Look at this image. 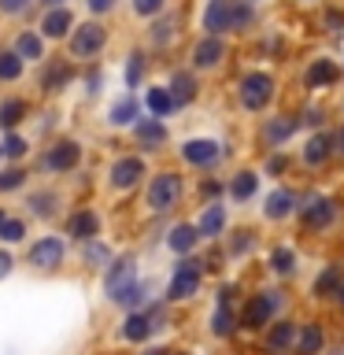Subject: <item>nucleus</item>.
I'll return each mask as SVG.
<instances>
[{"label":"nucleus","mask_w":344,"mask_h":355,"mask_svg":"<svg viewBox=\"0 0 344 355\" xmlns=\"http://www.w3.org/2000/svg\"><path fill=\"white\" fill-rule=\"evenodd\" d=\"M326 26H329V33H341L344 30V11H326Z\"/></svg>","instance_id":"51"},{"label":"nucleus","mask_w":344,"mask_h":355,"mask_svg":"<svg viewBox=\"0 0 344 355\" xmlns=\"http://www.w3.org/2000/svg\"><path fill=\"white\" fill-rule=\"evenodd\" d=\"M30 237V226L22 215H8L4 207H0V244L4 248H15V244H22Z\"/></svg>","instance_id":"37"},{"label":"nucleus","mask_w":344,"mask_h":355,"mask_svg":"<svg viewBox=\"0 0 344 355\" xmlns=\"http://www.w3.org/2000/svg\"><path fill=\"white\" fill-rule=\"evenodd\" d=\"M133 144H137L141 152H160L166 141H171V130H166V122L163 119H137L133 122Z\"/></svg>","instance_id":"21"},{"label":"nucleus","mask_w":344,"mask_h":355,"mask_svg":"<svg viewBox=\"0 0 344 355\" xmlns=\"http://www.w3.org/2000/svg\"><path fill=\"white\" fill-rule=\"evenodd\" d=\"M222 155H226V144L218 137H185L178 144V159L185 166H193V171H215L222 163Z\"/></svg>","instance_id":"11"},{"label":"nucleus","mask_w":344,"mask_h":355,"mask_svg":"<svg viewBox=\"0 0 344 355\" xmlns=\"http://www.w3.org/2000/svg\"><path fill=\"white\" fill-rule=\"evenodd\" d=\"M326 352V326L318 318L296 322V340H293V355H322Z\"/></svg>","instance_id":"23"},{"label":"nucleus","mask_w":344,"mask_h":355,"mask_svg":"<svg viewBox=\"0 0 344 355\" xmlns=\"http://www.w3.org/2000/svg\"><path fill=\"white\" fill-rule=\"evenodd\" d=\"M141 104H144V111H148L152 119H171L178 111V104H174V96H171V89H166V85H148Z\"/></svg>","instance_id":"33"},{"label":"nucleus","mask_w":344,"mask_h":355,"mask_svg":"<svg viewBox=\"0 0 344 355\" xmlns=\"http://www.w3.org/2000/svg\"><path fill=\"white\" fill-rule=\"evenodd\" d=\"M82 155H85V148L78 137H55L41 152V171L44 174H74L82 166Z\"/></svg>","instance_id":"12"},{"label":"nucleus","mask_w":344,"mask_h":355,"mask_svg":"<svg viewBox=\"0 0 344 355\" xmlns=\"http://www.w3.org/2000/svg\"><path fill=\"white\" fill-rule=\"evenodd\" d=\"M222 241H226V259H244V255H252L255 248H259V233H255L252 226L233 230L230 237H222Z\"/></svg>","instance_id":"35"},{"label":"nucleus","mask_w":344,"mask_h":355,"mask_svg":"<svg viewBox=\"0 0 344 355\" xmlns=\"http://www.w3.org/2000/svg\"><path fill=\"white\" fill-rule=\"evenodd\" d=\"M293 218L300 222V230H307V233H329L341 222V200L329 196V193H304Z\"/></svg>","instance_id":"7"},{"label":"nucleus","mask_w":344,"mask_h":355,"mask_svg":"<svg viewBox=\"0 0 344 355\" xmlns=\"http://www.w3.org/2000/svg\"><path fill=\"white\" fill-rule=\"evenodd\" d=\"M193 226L200 233V244H215L230 233V207L222 204V200H207L204 207H200V215L193 218Z\"/></svg>","instance_id":"15"},{"label":"nucleus","mask_w":344,"mask_h":355,"mask_svg":"<svg viewBox=\"0 0 344 355\" xmlns=\"http://www.w3.org/2000/svg\"><path fill=\"white\" fill-rule=\"evenodd\" d=\"M300 270V252L293 248V244H285V241H277L266 248V274L277 277V282H289V277H296Z\"/></svg>","instance_id":"19"},{"label":"nucleus","mask_w":344,"mask_h":355,"mask_svg":"<svg viewBox=\"0 0 344 355\" xmlns=\"http://www.w3.org/2000/svg\"><path fill=\"white\" fill-rule=\"evenodd\" d=\"M74 30V11L71 8H49L41 19V37L44 41H63Z\"/></svg>","instance_id":"30"},{"label":"nucleus","mask_w":344,"mask_h":355,"mask_svg":"<svg viewBox=\"0 0 344 355\" xmlns=\"http://www.w3.org/2000/svg\"><path fill=\"white\" fill-rule=\"evenodd\" d=\"M108 44V26L104 22H82V26L71 30V55L74 60H96Z\"/></svg>","instance_id":"16"},{"label":"nucleus","mask_w":344,"mask_h":355,"mask_svg":"<svg viewBox=\"0 0 344 355\" xmlns=\"http://www.w3.org/2000/svg\"><path fill=\"white\" fill-rule=\"evenodd\" d=\"M67 252H71V244L63 233H41L37 241L26 244V266L33 274H60L67 266Z\"/></svg>","instance_id":"9"},{"label":"nucleus","mask_w":344,"mask_h":355,"mask_svg":"<svg viewBox=\"0 0 344 355\" xmlns=\"http://www.w3.org/2000/svg\"><path fill=\"white\" fill-rule=\"evenodd\" d=\"M293 340H296V322L293 318H274L270 326L263 329V348L270 352V355H285V352H293Z\"/></svg>","instance_id":"25"},{"label":"nucleus","mask_w":344,"mask_h":355,"mask_svg":"<svg viewBox=\"0 0 344 355\" xmlns=\"http://www.w3.org/2000/svg\"><path fill=\"white\" fill-rule=\"evenodd\" d=\"M44 8H67V0H41Z\"/></svg>","instance_id":"57"},{"label":"nucleus","mask_w":344,"mask_h":355,"mask_svg":"<svg viewBox=\"0 0 344 355\" xmlns=\"http://www.w3.org/2000/svg\"><path fill=\"white\" fill-rule=\"evenodd\" d=\"M222 193H226V182H211V178L200 182V196H204V204H207V200H222Z\"/></svg>","instance_id":"47"},{"label":"nucleus","mask_w":344,"mask_h":355,"mask_svg":"<svg viewBox=\"0 0 344 355\" xmlns=\"http://www.w3.org/2000/svg\"><path fill=\"white\" fill-rule=\"evenodd\" d=\"M244 4H255V0H244Z\"/></svg>","instance_id":"59"},{"label":"nucleus","mask_w":344,"mask_h":355,"mask_svg":"<svg viewBox=\"0 0 344 355\" xmlns=\"http://www.w3.org/2000/svg\"><path fill=\"white\" fill-rule=\"evenodd\" d=\"M30 185V171L22 163H8L0 166V196H11V193H22Z\"/></svg>","instance_id":"40"},{"label":"nucleus","mask_w":344,"mask_h":355,"mask_svg":"<svg viewBox=\"0 0 344 355\" xmlns=\"http://www.w3.org/2000/svg\"><path fill=\"white\" fill-rule=\"evenodd\" d=\"M141 277H144V274H141L137 252H115V255H111V263L100 270V288H104V300H108L111 307L122 311Z\"/></svg>","instance_id":"2"},{"label":"nucleus","mask_w":344,"mask_h":355,"mask_svg":"<svg viewBox=\"0 0 344 355\" xmlns=\"http://www.w3.org/2000/svg\"><path fill=\"white\" fill-rule=\"evenodd\" d=\"M163 11H166V0H133V15H141V19H155Z\"/></svg>","instance_id":"46"},{"label":"nucleus","mask_w":344,"mask_h":355,"mask_svg":"<svg viewBox=\"0 0 344 355\" xmlns=\"http://www.w3.org/2000/svg\"><path fill=\"white\" fill-rule=\"evenodd\" d=\"M237 307H241V285L233 282H222L218 293H215V307L207 315V333L215 340H230L237 337Z\"/></svg>","instance_id":"8"},{"label":"nucleus","mask_w":344,"mask_h":355,"mask_svg":"<svg viewBox=\"0 0 344 355\" xmlns=\"http://www.w3.org/2000/svg\"><path fill=\"white\" fill-rule=\"evenodd\" d=\"M144 178H148V163H144L141 152L119 155V159L108 166V185L115 189V193H133L137 185H144Z\"/></svg>","instance_id":"13"},{"label":"nucleus","mask_w":344,"mask_h":355,"mask_svg":"<svg viewBox=\"0 0 344 355\" xmlns=\"http://www.w3.org/2000/svg\"><path fill=\"white\" fill-rule=\"evenodd\" d=\"M300 130V119H293V115H270L263 122V130H259V137H263V144L266 148H285L289 141H293V133Z\"/></svg>","instance_id":"26"},{"label":"nucleus","mask_w":344,"mask_h":355,"mask_svg":"<svg viewBox=\"0 0 344 355\" xmlns=\"http://www.w3.org/2000/svg\"><path fill=\"white\" fill-rule=\"evenodd\" d=\"M78 248H82V263L89 266V270H104V266L111 263V255H115V248H111L104 237H93L85 244H78Z\"/></svg>","instance_id":"38"},{"label":"nucleus","mask_w":344,"mask_h":355,"mask_svg":"<svg viewBox=\"0 0 344 355\" xmlns=\"http://www.w3.org/2000/svg\"><path fill=\"white\" fill-rule=\"evenodd\" d=\"M166 252L174 255V259H182V255H196L200 248V233L193 226V218H178L171 222V230H166Z\"/></svg>","instance_id":"20"},{"label":"nucleus","mask_w":344,"mask_h":355,"mask_svg":"<svg viewBox=\"0 0 344 355\" xmlns=\"http://www.w3.org/2000/svg\"><path fill=\"white\" fill-rule=\"evenodd\" d=\"M337 78H341L337 60H329V55H318V60L307 63L304 85H307V89H333V85H337Z\"/></svg>","instance_id":"28"},{"label":"nucleus","mask_w":344,"mask_h":355,"mask_svg":"<svg viewBox=\"0 0 344 355\" xmlns=\"http://www.w3.org/2000/svg\"><path fill=\"white\" fill-rule=\"evenodd\" d=\"M207 274H204V263H200V255H182V259H174L171 266V277H166V288H163V304H193L200 296V288H204Z\"/></svg>","instance_id":"5"},{"label":"nucleus","mask_w":344,"mask_h":355,"mask_svg":"<svg viewBox=\"0 0 344 355\" xmlns=\"http://www.w3.org/2000/svg\"><path fill=\"white\" fill-rule=\"evenodd\" d=\"M100 82H104V78H100V71H89V74H85V85H89V93H100Z\"/></svg>","instance_id":"54"},{"label":"nucleus","mask_w":344,"mask_h":355,"mask_svg":"<svg viewBox=\"0 0 344 355\" xmlns=\"http://www.w3.org/2000/svg\"><path fill=\"white\" fill-rule=\"evenodd\" d=\"M166 322H171V304H163V300H152L148 307L126 311V315H122L115 337L126 340V344H152L155 333L166 329Z\"/></svg>","instance_id":"4"},{"label":"nucleus","mask_w":344,"mask_h":355,"mask_svg":"<svg viewBox=\"0 0 344 355\" xmlns=\"http://www.w3.org/2000/svg\"><path fill=\"white\" fill-rule=\"evenodd\" d=\"M141 355H171V348H166V344H144Z\"/></svg>","instance_id":"55"},{"label":"nucleus","mask_w":344,"mask_h":355,"mask_svg":"<svg viewBox=\"0 0 344 355\" xmlns=\"http://www.w3.org/2000/svg\"><path fill=\"white\" fill-rule=\"evenodd\" d=\"M277 93V78L270 71H244L237 82V104L244 111H266Z\"/></svg>","instance_id":"10"},{"label":"nucleus","mask_w":344,"mask_h":355,"mask_svg":"<svg viewBox=\"0 0 344 355\" xmlns=\"http://www.w3.org/2000/svg\"><path fill=\"white\" fill-rule=\"evenodd\" d=\"M22 71H26V63H22L11 49H0V82H19Z\"/></svg>","instance_id":"44"},{"label":"nucleus","mask_w":344,"mask_h":355,"mask_svg":"<svg viewBox=\"0 0 344 355\" xmlns=\"http://www.w3.org/2000/svg\"><path fill=\"white\" fill-rule=\"evenodd\" d=\"M0 155H4L8 163H22L30 155V141L22 137L19 130H11V133H4V141H0Z\"/></svg>","instance_id":"43"},{"label":"nucleus","mask_w":344,"mask_h":355,"mask_svg":"<svg viewBox=\"0 0 344 355\" xmlns=\"http://www.w3.org/2000/svg\"><path fill=\"white\" fill-rule=\"evenodd\" d=\"M30 115V104L22 96H4L0 100V133H11V130H19L22 122H26Z\"/></svg>","instance_id":"36"},{"label":"nucleus","mask_w":344,"mask_h":355,"mask_svg":"<svg viewBox=\"0 0 344 355\" xmlns=\"http://www.w3.org/2000/svg\"><path fill=\"white\" fill-rule=\"evenodd\" d=\"M144 71H148V60H144V52H130L126 55V67H122V82H126V93H133L141 82H144Z\"/></svg>","instance_id":"42"},{"label":"nucleus","mask_w":344,"mask_h":355,"mask_svg":"<svg viewBox=\"0 0 344 355\" xmlns=\"http://www.w3.org/2000/svg\"><path fill=\"white\" fill-rule=\"evenodd\" d=\"M171 96H174V104L178 107H189V104H196V96H200V82H196V74L193 71H174L171 74Z\"/></svg>","instance_id":"34"},{"label":"nucleus","mask_w":344,"mask_h":355,"mask_svg":"<svg viewBox=\"0 0 344 355\" xmlns=\"http://www.w3.org/2000/svg\"><path fill=\"white\" fill-rule=\"evenodd\" d=\"M11 274H15V255H11V248L0 244V282H8Z\"/></svg>","instance_id":"48"},{"label":"nucleus","mask_w":344,"mask_h":355,"mask_svg":"<svg viewBox=\"0 0 344 355\" xmlns=\"http://www.w3.org/2000/svg\"><path fill=\"white\" fill-rule=\"evenodd\" d=\"M285 288L282 285H263L255 288L252 296H241V307H237V329L244 333H263L274 318H282L285 311Z\"/></svg>","instance_id":"1"},{"label":"nucleus","mask_w":344,"mask_h":355,"mask_svg":"<svg viewBox=\"0 0 344 355\" xmlns=\"http://www.w3.org/2000/svg\"><path fill=\"white\" fill-rule=\"evenodd\" d=\"M0 163H4V155H0Z\"/></svg>","instance_id":"60"},{"label":"nucleus","mask_w":344,"mask_h":355,"mask_svg":"<svg viewBox=\"0 0 344 355\" xmlns=\"http://www.w3.org/2000/svg\"><path fill=\"white\" fill-rule=\"evenodd\" d=\"M333 304H337V307L344 311V282H341V288H337V296H333Z\"/></svg>","instance_id":"56"},{"label":"nucleus","mask_w":344,"mask_h":355,"mask_svg":"<svg viewBox=\"0 0 344 355\" xmlns=\"http://www.w3.org/2000/svg\"><path fill=\"white\" fill-rule=\"evenodd\" d=\"M300 119H304L307 126H315V130H322V111H318V107H307V111H304V115H300Z\"/></svg>","instance_id":"53"},{"label":"nucleus","mask_w":344,"mask_h":355,"mask_svg":"<svg viewBox=\"0 0 344 355\" xmlns=\"http://www.w3.org/2000/svg\"><path fill=\"white\" fill-rule=\"evenodd\" d=\"M63 207H67V200H63L60 189H52V185H37L26 196V211H30V218H37V222H55L63 215Z\"/></svg>","instance_id":"18"},{"label":"nucleus","mask_w":344,"mask_h":355,"mask_svg":"<svg viewBox=\"0 0 344 355\" xmlns=\"http://www.w3.org/2000/svg\"><path fill=\"white\" fill-rule=\"evenodd\" d=\"M85 8L100 19V15H108V11H115V8H119V0H85Z\"/></svg>","instance_id":"49"},{"label":"nucleus","mask_w":344,"mask_h":355,"mask_svg":"<svg viewBox=\"0 0 344 355\" xmlns=\"http://www.w3.org/2000/svg\"><path fill=\"white\" fill-rule=\"evenodd\" d=\"M289 166H293V159H289V155L282 152V148H274L270 155H266V163H263V178H285L289 174Z\"/></svg>","instance_id":"45"},{"label":"nucleus","mask_w":344,"mask_h":355,"mask_svg":"<svg viewBox=\"0 0 344 355\" xmlns=\"http://www.w3.org/2000/svg\"><path fill=\"white\" fill-rule=\"evenodd\" d=\"M74 82V67L67 63V60H55V63H44V71H41V89L49 96H55V93H63L67 85Z\"/></svg>","instance_id":"32"},{"label":"nucleus","mask_w":344,"mask_h":355,"mask_svg":"<svg viewBox=\"0 0 344 355\" xmlns=\"http://www.w3.org/2000/svg\"><path fill=\"white\" fill-rule=\"evenodd\" d=\"M296 204H300V193L289 185H274L270 193L263 196V222H274V226H282L296 215Z\"/></svg>","instance_id":"17"},{"label":"nucleus","mask_w":344,"mask_h":355,"mask_svg":"<svg viewBox=\"0 0 344 355\" xmlns=\"http://www.w3.org/2000/svg\"><path fill=\"white\" fill-rule=\"evenodd\" d=\"M185 200V178L178 171H155L144 178V207L152 218H171L178 215Z\"/></svg>","instance_id":"3"},{"label":"nucleus","mask_w":344,"mask_h":355,"mask_svg":"<svg viewBox=\"0 0 344 355\" xmlns=\"http://www.w3.org/2000/svg\"><path fill=\"white\" fill-rule=\"evenodd\" d=\"M300 159H304V166H311V171H322L326 163H333V133L329 130H315L304 141Z\"/></svg>","instance_id":"24"},{"label":"nucleus","mask_w":344,"mask_h":355,"mask_svg":"<svg viewBox=\"0 0 344 355\" xmlns=\"http://www.w3.org/2000/svg\"><path fill=\"white\" fill-rule=\"evenodd\" d=\"M137 119H141V100L133 96V93H122L115 104H111V111H108V126L111 130H126Z\"/></svg>","instance_id":"31"},{"label":"nucleus","mask_w":344,"mask_h":355,"mask_svg":"<svg viewBox=\"0 0 344 355\" xmlns=\"http://www.w3.org/2000/svg\"><path fill=\"white\" fill-rule=\"evenodd\" d=\"M26 8H30V0H0V11H4V15H22Z\"/></svg>","instance_id":"50"},{"label":"nucleus","mask_w":344,"mask_h":355,"mask_svg":"<svg viewBox=\"0 0 344 355\" xmlns=\"http://www.w3.org/2000/svg\"><path fill=\"white\" fill-rule=\"evenodd\" d=\"M193 71H215V67H222V60H226V41L222 37H200L196 44H193Z\"/></svg>","instance_id":"27"},{"label":"nucleus","mask_w":344,"mask_h":355,"mask_svg":"<svg viewBox=\"0 0 344 355\" xmlns=\"http://www.w3.org/2000/svg\"><path fill=\"white\" fill-rule=\"evenodd\" d=\"M252 19H255V11L244 0H207L204 15H200V26H204L207 37H226V33L252 26Z\"/></svg>","instance_id":"6"},{"label":"nucleus","mask_w":344,"mask_h":355,"mask_svg":"<svg viewBox=\"0 0 344 355\" xmlns=\"http://www.w3.org/2000/svg\"><path fill=\"white\" fill-rule=\"evenodd\" d=\"M341 282H344V266H341V263H326V266L315 274V282H311V296H315L318 304H329V300L337 296Z\"/></svg>","instance_id":"29"},{"label":"nucleus","mask_w":344,"mask_h":355,"mask_svg":"<svg viewBox=\"0 0 344 355\" xmlns=\"http://www.w3.org/2000/svg\"><path fill=\"white\" fill-rule=\"evenodd\" d=\"M178 33V15H155L152 26H148V41L155 49H163V44H171Z\"/></svg>","instance_id":"41"},{"label":"nucleus","mask_w":344,"mask_h":355,"mask_svg":"<svg viewBox=\"0 0 344 355\" xmlns=\"http://www.w3.org/2000/svg\"><path fill=\"white\" fill-rule=\"evenodd\" d=\"M259 185H263V174L255 171V166H241V171H233L230 182H226L230 204H248V200H255Z\"/></svg>","instance_id":"22"},{"label":"nucleus","mask_w":344,"mask_h":355,"mask_svg":"<svg viewBox=\"0 0 344 355\" xmlns=\"http://www.w3.org/2000/svg\"><path fill=\"white\" fill-rule=\"evenodd\" d=\"M11 52H15L22 63H41L44 60V37H41V33H33V30H22L15 37V49H11Z\"/></svg>","instance_id":"39"},{"label":"nucleus","mask_w":344,"mask_h":355,"mask_svg":"<svg viewBox=\"0 0 344 355\" xmlns=\"http://www.w3.org/2000/svg\"><path fill=\"white\" fill-rule=\"evenodd\" d=\"M104 230V218H100L96 207H74V211H63V237L67 244H85L100 237Z\"/></svg>","instance_id":"14"},{"label":"nucleus","mask_w":344,"mask_h":355,"mask_svg":"<svg viewBox=\"0 0 344 355\" xmlns=\"http://www.w3.org/2000/svg\"><path fill=\"white\" fill-rule=\"evenodd\" d=\"M171 355H193V352H171Z\"/></svg>","instance_id":"58"},{"label":"nucleus","mask_w":344,"mask_h":355,"mask_svg":"<svg viewBox=\"0 0 344 355\" xmlns=\"http://www.w3.org/2000/svg\"><path fill=\"white\" fill-rule=\"evenodd\" d=\"M329 133H333V159H337V155L344 159V126L341 130H329Z\"/></svg>","instance_id":"52"}]
</instances>
